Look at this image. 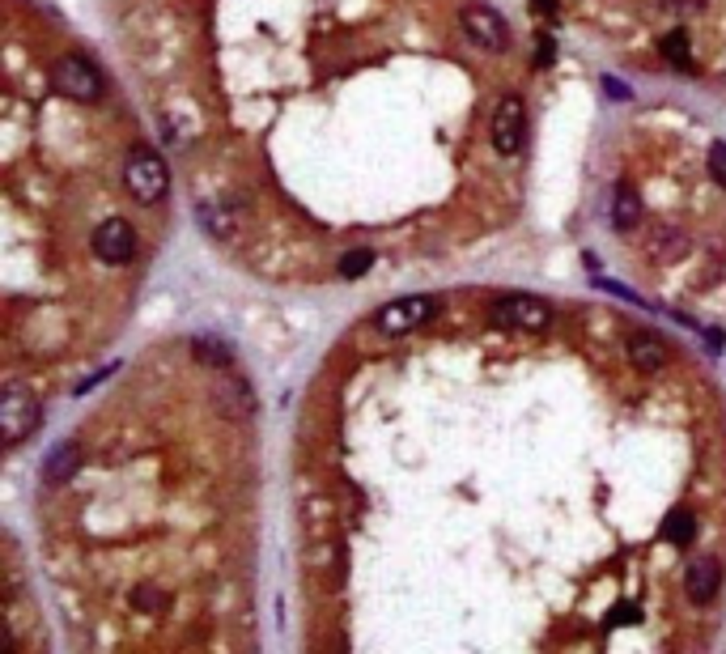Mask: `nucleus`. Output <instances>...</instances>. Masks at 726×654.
<instances>
[{
  "label": "nucleus",
  "instance_id": "obj_9",
  "mask_svg": "<svg viewBox=\"0 0 726 654\" xmlns=\"http://www.w3.org/2000/svg\"><path fill=\"white\" fill-rule=\"evenodd\" d=\"M718 578H722V569H718L714 556H692L689 569H684V591H689L692 604H710L718 595Z\"/></svg>",
  "mask_w": 726,
  "mask_h": 654
},
{
  "label": "nucleus",
  "instance_id": "obj_12",
  "mask_svg": "<svg viewBox=\"0 0 726 654\" xmlns=\"http://www.w3.org/2000/svg\"><path fill=\"white\" fill-rule=\"evenodd\" d=\"M612 222L620 225V230H633V225L641 222V196L628 183L616 187V196H612Z\"/></svg>",
  "mask_w": 726,
  "mask_h": 654
},
{
  "label": "nucleus",
  "instance_id": "obj_7",
  "mask_svg": "<svg viewBox=\"0 0 726 654\" xmlns=\"http://www.w3.org/2000/svg\"><path fill=\"white\" fill-rule=\"evenodd\" d=\"M493 145L497 153H518L527 145V111H523V99H502L497 111H493Z\"/></svg>",
  "mask_w": 726,
  "mask_h": 654
},
{
  "label": "nucleus",
  "instance_id": "obj_4",
  "mask_svg": "<svg viewBox=\"0 0 726 654\" xmlns=\"http://www.w3.org/2000/svg\"><path fill=\"white\" fill-rule=\"evenodd\" d=\"M438 310H442V302H438V297L417 294V297H399V302H387V306L374 315V323H379V332L399 336V332H412V327H420V323H430Z\"/></svg>",
  "mask_w": 726,
  "mask_h": 654
},
{
  "label": "nucleus",
  "instance_id": "obj_8",
  "mask_svg": "<svg viewBox=\"0 0 726 654\" xmlns=\"http://www.w3.org/2000/svg\"><path fill=\"white\" fill-rule=\"evenodd\" d=\"M94 255L102 264H128L136 255V230L123 217H107L94 230Z\"/></svg>",
  "mask_w": 726,
  "mask_h": 654
},
{
  "label": "nucleus",
  "instance_id": "obj_16",
  "mask_svg": "<svg viewBox=\"0 0 726 654\" xmlns=\"http://www.w3.org/2000/svg\"><path fill=\"white\" fill-rule=\"evenodd\" d=\"M710 174L726 187V140H714V145H710Z\"/></svg>",
  "mask_w": 726,
  "mask_h": 654
},
{
  "label": "nucleus",
  "instance_id": "obj_18",
  "mask_svg": "<svg viewBox=\"0 0 726 654\" xmlns=\"http://www.w3.org/2000/svg\"><path fill=\"white\" fill-rule=\"evenodd\" d=\"M667 5H671V9H701L705 0H667Z\"/></svg>",
  "mask_w": 726,
  "mask_h": 654
},
{
  "label": "nucleus",
  "instance_id": "obj_17",
  "mask_svg": "<svg viewBox=\"0 0 726 654\" xmlns=\"http://www.w3.org/2000/svg\"><path fill=\"white\" fill-rule=\"evenodd\" d=\"M136 607H140V612H161V607H166V599H161L153 587H140V591H136Z\"/></svg>",
  "mask_w": 726,
  "mask_h": 654
},
{
  "label": "nucleus",
  "instance_id": "obj_6",
  "mask_svg": "<svg viewBox=\"0 0 726 654\" xmlns=\"http://www.w3.org/2000/svg\"><path fill=\"white\" fill-rule=\"evenodd\" d=\"M459 26H463V35L472 43H481L484 51H505L510 47V26L497 17V9L489 5H468V9H459Z\"/></svg>",
  "mask_w": 726,
  "mask_h": 654
},
{
  "label": "nucleus",
  "instance_id": "obj_3",
  "mask_svg": "<svg viewBox=\"0 0 726 654\" xmlns=\"http://www.w3.org/2000/svg\"><path fill=\"white\" fill-rule=\"evenodd\" d=\"M493 319L505 327H518V332H544L553 319V306L531 294H502L493 302Z\"/></svg>",
  "mask_w": 726,
  "mask_h": 654
},
{
  "label": "nucleus",
  "instance_id": "obj_13",
  "mask_svg": "<svg viewBox=\"0 0 726 654\" xmlns=\"http://www.w3.org/2000/svg\"><path fill=\"white\" fill-rule=\"evenodd\" d=\"M663 56H667V64L692 73V51H689V35H684V30H671V35L663 38Z\"/></svg>",
  "mask_w": 726,
  "mask_h": 654
},
{
  "label": "nucleus",
  "instance_id": "obj_5",
  "mask_svg": "<svg viewBox=\"0 0 726 654\" xmlns=\"http://www.w3.org/2000/svg\"><path fill=\"white\" fill-rule=\"evenodd\" d=\"M56 86L60 94H68L73 102H99L102 99V73L86 56H64L56 64Z\"/></svg>",
  "mask_w": 726,
  "mask_h": 654
},
{
  "label": "nucleus",
  "instance_id": "obj_1",
  "mask_svg": "<svg viewBox=\"0 0 726 654\" xmlns=\"http://www.w3.org/2000/svg\"><path fill=\"white\" fill-rule=\"evenodd\" d=\"M123 183H128L136 204L153 209V204H161L166 192H171V174H166V161L149 145H132L123 153Z\"/></svg>",
  "mask_w": 726,
  "mask_h": 654
},
{
  "label": "nucleus",
  "instance_id": "obj_10",
  "mask_svg": "<svg viewBox=\"0 0 726 654\" xmlns=\"http://www.w3.org/2000/svg\"><path fill=\"white\" fill-rule=\"evenodd\" d=\"M628 358H633V366L646 374H659L663 370V361H667V348L663 340L654 332H633L628 336Z\"/></svg>",
  "mask_w": 726,
  "mask_h": 654
},
{
  "label": "nucleus",
  "instance_id": "obj_15",
  "mask_svg": "<svg viewBox=\"0 0 726 654\" xmlns=\"http://www.w3.org/2000/svg\"><path fill=\"white\" fill-rule=\"evenodd\" d=\"M692 531H697V523H692L684 510H671V514H667V523H663V540L689 544V540H692Z\"/></svg>",
  "mask_w": 726,
  "mask_h": 654
},
{
  "label": "nucleus",
  "instance_id": "obj_11",
  "mask_svg": "<svg viewBox=\"0 0 726 654\" xmlns=\"http://www.w3.org/2000/svg\"><path fill=\"white\" fill-rule=\"evenodd\" d=\"M77 463H81V446H77V442H60L56 451H51L47 468H43V481H47V484H68V476L77 472Z\"/></svg>",
  "mask_w": 726,
  "mask_h": 654
},
{
  "label": "nucleus",
  "instance_id": "obj_14",
  "mask_svg": "<svg viewBox=\"0 0 726 654\" xmlns=\"http://www.w3.org/2000/svg\"><path fill=\"white\" fill-rule=\"evenodd\" d=\"M369 268H374V251L369 247H353L348 255H340V276H345V281H358Z\"/></svg>",
  "mask_w": 726,
  "mask_h": 654
},
{
  "label": "nucleus",
  "instance_id": "obj_2",
  "mask_svg": "<svg viewBox=\"0 0 726 654\" xmlns=\"http://www.w3.org/2000/svg\"><path fill=\"white\" fill-rule=\"evenodd\" d=\"M38 412H43V408H38L35 395L13 383L9 391H5V400H0V438H5V446H17L26 433H35Z\"/></svg>",
  "mask_w": 726,
  "mask_h": 654
}]
</instances>
